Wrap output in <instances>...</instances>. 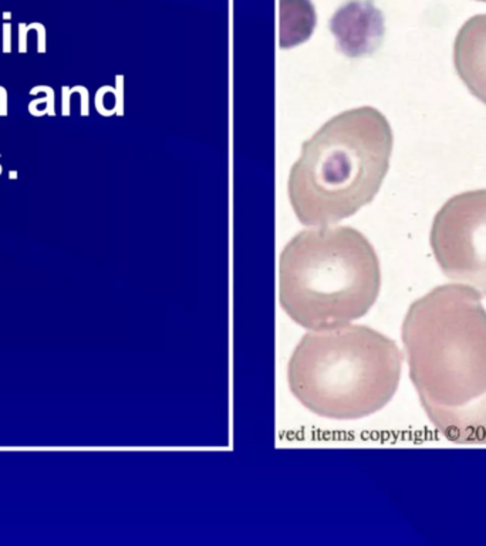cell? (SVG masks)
I'll return each mask as SVG.
<instances>
[{
  "label": "cell",
  "mask_w": 486,
  "mask_h": 546,
  "mask_svg": "<svg viewBox=\"0 0 486 546\" xmlns=\"http://www.w3.org/2000/svg\"><path fill=\"white\" fill-rule=\"evenodd\" d=\"M411 382L431 424L456 444H486V310L463 285L415 301L403 323Z\"/></svg>",
  "instance_id": "6da1fadb"
},
{
  "label": "cell",
  "mask_w": 486,
  "mask_h": 546,
  "mask_svg": "<svg viewBox=\"0 0 486 546\" xmlns=\"http://www.w3.org/2000/svg\"><path fill=\"white\" fill-rule=\"evenodd\" d=\"M393 145L391 125L374 107L351 109L324 122L303 142L289 174L298 219L306 226H330L368 205L388 173Z\"/></svg>",
  "instance_id": "7a4b0ae2"
},
{
  "label": "cell",
  "mask_w": 486,
  "mask_h": 546,
  "mask_svg": "<svg viewBox=\"0 0 486 546\" xmlns=\"http://www.w3.org/2000/svg\"><path fill=\"white\" fill-rule=\"evenodd\" d=\"M382 287L379 261L368 239L350 226L302 230L282 250L279 302L309 330L363 318Z\"/></svg>",
  "instance_id": "3957f363"
},
{
  "label": "cell",
  "mask_w": 486,
  "mask_h": 546,
  "mask_svg": "<svg viewBox=\"0 0 486 546\" xmlns=\"http://www.w3.org/2000/svg\"><path fill=\"white\" fill-rule=\"evenodd\" d=\"M403 356L387 336L367 326L310 330L287 367L293 395L311 413L357 419L384 408L394 397Z\"/></svg>",
  "instance_id": "277c9868"
},
{
  "label": "cell",
  "mask_w": 486,
  "mask_h": 546,
  "mask_svg": "<svg viewBox=\"0 0 486 546\" xmlns=\"http://www.w3.org/2000/svg\"><path fill=\"white\" fill-rule=\"evenodd\" d=\"M430 242L448 279L486 296V190L462 193L443 204Z\"/></svg>",
  "instance_id": "5b68a950"
},
{
  "label": "cell",
  "mask_w": 486,
  "mask_h": 546,
  "mask_svg": "<svg viewBox=\"0 0 486 546\" xmlns=\"http://www.w3.org/2000/svg\"><path fill=\"white\" fill-rule=\"evenodd\" d=\"M329 26L337 47L353 58L373 53L386 32L384 16L373 0H349L331 16Z\"/></svg>",
  "instance_id": "8992f818"
},
{
  "label": "cell",
  "mask_w": 486,
  "mask_h": 546,
  "mask_svg": "<svg viewBox=\"0 0 486 546\" xmlns=\"http://www.w3.org/2000/svg\"><path fill=\"white\" fill-rule=\"evenodd\" d=\"M454 65L471 94L486 106V13L472 16L459 29Z\"/></svg>",
  "instance_id": "52a82bcc"
},
{
  "label": "cell",
  "mask_w": 486,
  "mask_h": 546,
  "mask_svg": "<svg viewBox=\"0 0 486 546\" xmlns=\"http://www.w3.org/2000/svg\"><path fill=\"white\" fill-rule=\"evenodd\" d=\"M316 10L310 0H280V47H296L311 36Z\"/></svg>",
  "instance_id": "ba28073f"
},
{
  "label": "cell",
  "mask_w": 486,
  "mask_h": 546,
  "mask_svg": "<svg viewBox=\"0 0 486 546\" xmlns=\"http://www.w3.org/2000/svg\"><path fill=\"white\" fill-rule=\"evenodd\" d=\"M30 96L43 94L41 98L29 102V113L33 117H54L56 116V91L50 86H36L29 91Z\"/></svg>",
  "instance_id": "9c48e42d"
},
{
  "label": "cell",
  "mask_w": 486,
  "mask_h": 546,
  "mask_svg": "<svg viewBox=\"0 0 486 546\" xmlns=\"http://www.w3.org/2000/svg\"><path fill=\"white\" fill-rule=\"evenodd\" d=\"M27 30L29 33L32 30L36 32L37 34V53L38 54H45L47 52V30L46 26L43 23H38V22H33L27 25Z\"/></svg>",
  "instance_id": "30bf717a"
},
{
  "label": "cell",
  "mask_w": 486,
  "mask_h": 546,
  "mask_svg": "<svg viewBox=\"0 0 486 546\" xmlns=\"http://www.w3.org/2000/svg\"><path fill=\"white\" fill-rule=\"evenodd\" d=\"M27 25L26 23H19L17 25V52L20 54L27 53Z\"/></svg>",
  "instance_id": "8fae6325"
},
{
  "label": "cell",
  "mask_w": 486,
  "mask_h": 546,
  "mask_svg": "<svg viewBox=\"0 0 486 546\" xmlns=\"http://www.w3.org/2000/svg\"><path fill=\"white\" fill-rule=\"evenodd\" d=\"M71 91L70 87L63 86L61 87V116L63 117H70L71 113Z\"/></svg>",
  "instance_id": "7c38bea8"
},
{
  "label": "cell",
  "mask_w": 486,
  "mask_h": 546,
  "mask_svg": "<svg viewBox=\"0 0 486 546\" xmlns=\"http://www.w3.org/2000/svg\"><path fill=\"white\" fill-rule=\"evenodd\" d=\"M76 94H78V96L81 97V106H80L81 116H82V117H87L89 113H90V102H89L90 94H89L87 89H86V87H82V86H77V87H76Z\"/></svg>",
  "instance_id": "4fadbf2b"
},
{
  "label": "cell",
  "mask_w": 486,
  "mask_h": 546,
  "mask_svg": "<svg viewBox=\"0 0 486 546\" xmlns=\"http://www.w3.org/2000/svg\"><path fill=\"white\" fill-rule=\"evenodd\" d=\"M3 53L10 54L12 53V23L5 22L3 23Z\"/></svg>",
  "instance_id": "5bb4252c"
},
{
  "label": "cell",
  "mask_w": 486,
  "mask_h": 546,
  "mask_svg": "<svg viewBox=\"0 0 486 546\" xmlns=\"http://www.w3.org/2000/svg\"><path fill=\"white\" fill-rule=\"evenodd\" d=\"M8 109H9L8 90L3 86H0V117L8 116Z\"/></svg>",
  "instance_id": "9a60e30c"
},
{
  "label": "cell",
  "mask_w": 486,
  "mask_h": 546,
  "mask_svg": "<svg viewBox=\"0 0 486 546\" xmlns=\"http://www.w3.org/2000/svg\"><path fill=\"white\" fill-rule=\"evenodd\" d=\"M19 178V173L16 170L9 171V179H17Z\"/></svg>",
  "instance_id": "2e32d148"
},
{
  "label": "cell",
  "mask_w": 486,
  "mask_h": 546,
  "mask_svg": "<svg viewBox=\"0 0 486 546\" xmlns=\"http://www.w3.org/2000/svg\"><path fill=\"white\" fill-rule=\"evenodd\" d=\"M3 20H5V22H10V20H12V13H10V12H5V13H3Z\"/></svg>",
  "instance_id": "e0dca14e"
},
{
  "label": "cell",
  "mask_w": 486,
  "mask_h": 546,
  "mask_svg": "<svg viewBox=\"0 0 486 546\" xmlns=\"http://www.w3.org/2000/svg\"><path fill=\"white\" fill-rule=\"evenodd\" d=\"M3 174V166H2V164H0V175Z\"/></svg>",
  "instance_id": "ac0fdd59"
},
{
  "label": "cell",
  "mask_w": 486,
  "mask_h": 546,
  "mask_svg": "<svg viewBox=\"0 0 486 546\" xmlns=\"http://www.w3.org/2000/svg\"><path fill=\"white\" fill-rule=\"evenodd\" d=\"M476 2H483V3H486V0H476Z\"/></svg>",
  "instance_id": "d6986e66"
}]
</instances>
